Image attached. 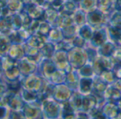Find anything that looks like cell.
Listing matches in <instances>:
<instances>
[{"label":"cell","mask_w":121,"mask_h":119,"mask_svg":"<svg viewBox=\"0 0 121 119\" xmlns=\"http://www.w3.org/2000/svg\"><path fill=\"white\" fill-rule=\"evenodd\" d=\"M61 119H76V111L70 104L69 101L61 104Z\"/></svg>","instance_id":"cell-24"},{"label":"cell","mask_w":121,"mask_h":119,"mask_svg":"<svg viewBox=\"0 0 121 119\" xmlns=\"http://www.w3.org/2000/svg\"><path fill=\"white\" fill-rule=\"evenodd\" d=\"M73 91L65 83L55 85L52 94V98L60 104L69 100Z\"/></svg>","instance_id":"cell-7"},{"label":"cell","mask_w":121,"mask_h":119,"mask_svg":"<svg viewBox=\"0 0 121 119\" xmlns=\"http://www.w3.org/2000/svg\"><path fill=\"white\" fill-rule=\"evenodd\" d=\"M41 104H26L24 103L22 108V112L25 119H43Z\"/></svg>","instance_id":"cell-12"},{"label":"cell","mask_w":121,"mask_h":119,"mask_svg":"<svg viewBox=\"0 0 121 119\" xmlns=\"http://www.w3.org/2000/svg\"><path fill=\"white\" fill-rule=\"evenodd\" d=\"M113 86H114L116 89H118L121 92V79H117L113 84H111Z\"/></svg>","instance_id":"cell-50"},{"label":"cell","mask_w":121,"mask_h":119,"mask_svg":"<svg viewBox=\"0 0 121 119\" xmlns=\"http://www.w3.org/2000/svg\"><path fill=\"white\" fill-rule=\"evenodd\" d=\"M11 60L17 62L25 56V50L23 43L22 44H11L8 53L6 55Z\"/></svg>","instance_id":"cell-15"},{"label":"cell","mask_w":121,"mask_h":119,"mask_svg":"<svg viewBox=\"0 0 121 119\" xmlns=\"http://www.w3.org/2000/svg\"><path fill=\"white\" fill-rule=\"evenodd\" d=\"M108 25L121 28V11L114 9L109 14Z\"/></svg>","instance_id":"cell-34"},{"label":"cell","mask_w":121,"mask_h":119,"mask_svg":"<svg viewBox=\"0 0 121 119\" xmlns=\"http://www.w3.org/2000/svg\"><path fill=\"white\" fill-rule=\"evenodd\" d=\"M83 94H82L78 90L73 91L72 94L69 100L70 104L75 110V111H81L82 106V100H83Z\"/></svg>","instance_id":"cell-25"},{"label":"cell","mask_w":121,"mask_h":119,"mask_svg":"<svg viewBox=\"0 0 121 119\" xmlns=\"http://www.w3.org/2000/svg\"><path fill=\"white\" fill-rule=\"evenodd\" d=\"M108 84L103 80L100 76L94 75L93 77V87L91 94H93L99 100V106H101L105 101L104 99V93Z\"/></svg>","instance_id":"cell-8"},{"label":"cell","mask_w":121,"mask_h":119,"mask_svg":"<svg viewBox=\"0 0 121 119\" xmlns=\"http://www.w3.org/2000/svg\"><path fill=\"white\" fill-rule=\"evenodd\" d=\"M79 8L87 13L96 8V0H81Z\"/></svg>","instance_id":"cell-38"},{"label":"cell","mask_w":121,"mask_h":119,"mask_svg":"<svg viewBox=\"0 0 121 119\" xmlns=\"http://www.w3.org/2000/svg\"><path fill=\"white\" fill-rule=\"evenodd\" d=\"M47 39L48 41L52 42L55 44L62 41L64 40L62 29L59 27H52L47 35Z\"/></svg>","instance_id":"cell-26"},{"label":"cell","mask_w":121,"mask_h":119,"mask_svg":"<svg viewBox=\"0 0 121 119\" xmlns=\"http://www.w3.org/2000/svg\"><path fill=\"white\" fill-rule=\"evenodd\" d=\"M108 40V36L106 27L94 29L91 38L89 42V45L97 49L99 46L103 45Z\"/></svg>","instance_id":"cell-10"},{"label":"cell","mask_w":121,"mask_h":119,"mask_svg":"<svg viewBox=\"0 0 121 119\" xmlns=\"http://www.w3.org/2000/svg\"><path fill=\"white\" fill-rule=\"evenodd\" d=\"M11 43L9 38L8 35L0 33V56H6L8 53L9 49Z\"/></svg>","instance_id":"cell-31"},{"label":"cell","mask_w":121,"mask_h":119,"mask_svg":"<svg viewBox=\"0 0 121 119\" xmlns=\"http://www.w3.org/2000/svg\"><path fill=\"white\" fill-rule=\"evenodd\" d=\"M95 75H100L105 70H111L113 69L115 62L111 57L98 56L91 63Z\"/></svg>","instance_id":"cell-6"},{"label":"cell","mask_w":121,"mask_h":119,"mask_svg":"<svg viewBox=\"0 0 121 119\" xmlns=\"http://www.w3.org/2000/svg\"><path fill=\"white\" fill-rule=\"evenodd\" d=\"M47 41H48L47 37L41 35L38 33H34L28 37V38L26 40L25 43L28 46L40 49Z\"/></svg>","instance_id":"cell-17"},{"label":"cell","mask_w":121,"mask_h":119,"mask_svg":"<svg viewBox=\"0 0 121 119\" xmlns=\"http://www.w3.org/2000/svg\"><path fill=\"white\" fill-rule=\"evenodd\" d=\"M97 106H99V100L96 98V97L94 96L93 94H89L83 96L81 111L89 112L90 110H91Z\"/></svg>","instance_id":"cell-18"},{"label":"cell","mask_w":121,"mask_h":119,"mask_svg":"<svg viewBox=\"0 0 121 119\" xmlns=\"http://www.w3.org/2000/svg\"><path fill=\"white\" fill-rule=\"evenodd\" d=\"M78 26L77 25L72 24L70 26L62 28V32L65 40H72L78 34Z\"/></svg>","instance_id":"cell-30"},{"label":"cell","mask_w":121,"mask_h":119,"mask_svg":"<svg viewBox=\"0 0 121 119\" xmlns=\"http://www.w3.org/2000/svg\"><path fill=\"white\" fill-rule=\"evenodd\" d=\"M66 78V72L62 70H56L49 77L48 81L53 85L64 84Z\"/></svg>","instance_id":"cell-27"},{"label":"cell","mask_w":121,"mask_h":119,"mask_svg":"<svg viewBox=\"0 0 121 119\" xmlns=\"http://www.w3.org/2000/svg\"><path fill=\"white\" fill-rule=\"evenodd\" d=\"M51 28H52V26L50 25V23H49L48 22H47L44 20H40L37 32L35 33H38V34H40L41 35L47 37V35L49 33Z\"/></svg>","instance_id":"cell-40"},{"label":"cell","mask_w":121,"mask_h":119,"mask_svg":"<svg viewBox=\"0 0 121 119\" xmlns=\"http://www.w3.org/2000/svg\"><path fill=\"white\" fill-rule=\"evenodd\" d=\"M112 70L116 79H121V63H115Z\"/></svg>","instance_id":"cell-47"},{"label":"cell","mask_w":121,"mask_h":119,"mask_svg":"<svg viewBox=\"0 0 121 119\" xmlns=\"http://www.w3.org/2000/svg\"><path fill=\"white\" fill-rule=\"evenodd\" d=\"M72 1H74V2H76V3H77L78 4H79V2L81 1V0H72Z\"/></svg>","instance_id":"cell-53"},{"label":"cell","mask_w":121,"mask_h":119,"mask_svg":"<svg viewBox=\"0 0 121 119\" xmlns=\"http://www.w3.org/2000/svg\"><path fill=\"white\" fill-rule=\"evenodd\" d=\"M108 16L96 8L86 13V23L94 30L106 27L108 23Z\"/></svg>","instance_id":"cell-2"},{"label":"cell","mask_w":121,"mask_h":119,"mask_svg":"<svg viewBox=\"0 0 121 119\" xmlns=\"http://www.w3.org/2000/svg\"><path fill=\"white\" fill-rule=\"evenodd\" d=\"M7 119H25L24 115L22 112V111H14L9 109V112L7 116Z\"/></svg>","instance_id":"cell-45"},{"label":"cell","mask_w":121,"mask_h":119,"mask_svg":"<svg viewBox=\"0 0 121 119\" xmlns=\"http://www.w3.org/2000/svg\"><path fill=\"white\" fill-rule=\"evenodd\" d=\"M93 87V77H81L78 91L83 95L91 93Z\"/></svg>","instance_id":"cell-21"},{"label":"cell","mask_w":121,"mask_h":119,"mask_svg":"<svg viewBox=\"0 0 121 119\" xmlns=\"http://www.w3.org/2000/svg\"><path fill=\"white\" fill-rule=\"evenodd\" d=\"M78 73L81 77H93L95 74L92 67V64L87 62L77 70Z\"/></svg>","instance_id":"cell-36"},{"label":"cell","mask_w":121,"mask_h":119,"mask_svg":"<svg viewBox=\"0 0 121 119\" xmlns=\"http://www.w3.org/2000/svg\"><path fill=\"white\" fill-rule=\"evenodd\" d=\"M51 60L57 70L65 71L67 73L73 69L69 63L68 53L66 50H56L52 56Z\"/></svg>","instance_id":"cell-5"},{"label":"cell","mask_w":121,"mask_h":119,"mask_svg":"<svg viewBox=\"0 0 121 119\" xmlns=\"http://www.w3.org/2000/svg\"><path fill=\"white\" fill-rule=\"evenodd\" d=\"M9 22L12 30H18L22 28V20L20 14H11L9 16Z\"/></svg>","instance_id":"cell-39"},{"label":"cell","mask_w":121,"mask_h":119,"mask_svg":"<svg viewBox=\"0 0 121 119\" xmlns=\"http://www.w3.org/2000/svg\"><path fill=\"white\" fill-rule=\"evenodd\" d=\"M68 53V60L71 67L74 70H79L88 62L86 53L84 48L73 47Z\"/></svg>","instance_id":"cell-3"},{"label":"cell","mask_w":121,"mask_h":119,"mask_svg":"<svg viewBox=\"0 0 121 119\" xmlns=\"http://www.w3.org/2000/svg\"><path fill=\"white\" fill-rule=\"evenodd\" d=\"M40 108L43 119H59L61 115V104L52 97L46 98L41 101Z\"/></svg>","instance_id":"cell-1"},{"label":"cell","mask_w":121,"mask_h":119,"mask_svg":"<svg viewBox=\"0 0 121 119\" xmlns=\"http://www.w3.org/2000/svg\"><path fill=\"white\" fill-rule=\"evenodd\" d=\"M94 32V29L87 23L79 26L78 28V35L84 38L88 43L91 38L92 34Z\"/></svg>","instance_id":"cell-33"},{"label":"cell","mask_w":121,"mask_h":119,"mask_svg":"<svg viewBox=\"0 0 121 119\" xmlns=\"http://www.w3.org/2000/svg\"><path fill=\"white\" fill-rule=\"evenodd\" d=\"M55 50L56 48L55 43L50 41H47L44 44V45L40 49V52L43 58L46 59H51Z\"/></svg>","instance_id":"cell-29"},{"label":"cell","mask_w":121,"mask_h":119,"mask_svg":"<svg viewBox=\"0 0 121 119\" xmlns=\"http://www.w3.org/2000/svg\"><path fill=\"white\" fill-rule=\"evenodd\" d=\"M21 75L20 74L19 70L16 65L12 67L11 68L3 72L2 73V77L4 81L6 82H12V81H16L18 79H20Z\"/></svg>","instance_id":"cell-23"},{"label":"cell","mask_w":121,"mask_h":119,"mask_svg":"<svg viewBox=\"0 0 121 119\" xmlns=\"http://www.w3.org/2000/svg\"><path fill=\"white\" fill-rule=\"evenodd\" d=\"M24 12H26V14L32 19L39 20L42 19V17L44 13V11H43L40 7H37L33 5L32 6H29V8H28V9Z\"/></svg>","instance_id":"cell-35"},{"label":"cell","mask_w":121,"mask_h":119,"mask_svg":"<svg viewBox=\"0 0 121 119\" xmlns=\"http://www.w3.org/2000/svg\"><path fill=\"white\" fill-rule=\"evenodd\" d=\"M101 110L106 116V119H116L120 109L116 102L105 101L101 106Z\"/></svg>","instance_id":"cell-13"},{"label":"cell","mask_w":121,"mask_h":119,"mask_svg":"<svg viewBox=\"0 0 121 119\" xmlns=\"http://www.w3.org/2000/svg\"><path fill=\"white\" fill-rule=\"evenodd\" d=\"M99 76H100L101 78L103 80H104L108 85L113 84L117 79L112 70H105Z\"/></svg>","instance_id":"cell-41"},{"label":"cell","mask_w":121,"mask_h":119,"mask_svg":"<svg viewBox=\"0 0 121 119\" xmlns=\"http://www.w3.org/2000/svg\"><path fill=\"white\" fill-rule=\"evenodd\" d=\"M58 15H59V11H57V10H55L54 9H48V10L44 11L43 16L41 20H44V21L48 22L49 23H50L51 26H52L53 23H55V21H56Z\"/></svg>","instance_id":"cell-37"},{"label":"cell","mask_w":121,"mask_h":119,"mask_svg":"<svg viewBox=\"0 0 121 119\" xmlns=\"http://www.w3.org/2000/svg\"><path fill=\"white\" fill-rule=\"evenodd\" d=\"M116 119H121V111L120 110V111L118 112V114L116 117Z\"/></svg>","instance_id":"cell-52"},{"label":"cell","mask_w":121,"mask_h":119,"mask_svg":"<svg viewBox=\"0 0 121 119\" xmlns=\"http://www.w3.org/2000/svg\"><path fill=\"white\" fill-rule=\"evenodd\" d=\"M113 1L114 0H96V8L109 15L114 10Z\"/></svg>","instance_id":"cell-28"},{"label":"cell","mask_w":121,"mask_h":119,"mask_svg":"<svg viewBox=\"0 0 121 119\" xmlns=\"http://www.w3.org/2000/svg\"><path fill=\"white\" fill-rule=\"evenodd\" d=\"M117 104H118V107H119L120 110L121 111V98L120 99V100L117 102Z\"/></svg>","instance_id":"cell-51"},{"label":"cell","mask_w":121,"mask_h":119,"mask_svg":"<svg viewBox=\"0 0 121 119\" xmlns=\"http://www.w3.org/2000/svg\"><path fill=\"white\" fill-rule=\"evenodd\" d=\"M118 46H121V42H120V43H119V45H118Z\"/></svg>","instance_id":"cell-55"},{"label":"cell","mask_w":121,"mask_h":119,"mask_svg":"<svg viewBox=\"0 0 121 119\" xmlns=\"http://www.w3.org/2000/svg\"><path fill=\"white\" fill-rule=\"evenodd\" d=\"M86 53V55H87V59H88V62L89 63H92L96 58L99 56L98 52H97V49L91 46L90 45L88 44V45L84 48Z\"/></svg>","instance_id":"cell-42"},{"label":"cell","mask_w":121,"mask_h":119,"mask_svg":"<svg viewBox=\"0 0 121 119\" xmlns=\"http://www.w3.org/2000/svg\"><path fill=\"white\" fill-rule=\"evenodd\" d=\"M60 1H61L62 2H65V1H66L67 0H60Z\"/></svg>","instance_id":"cell-54"},{"label":"cell","mask_w":121,"mask_h":119,"mask_svg":"<svg viewBox=\"0 0 121 119\" xmlns=\"http://www.w3.org/2000/svg\"><path fill=\"white\" fill-rule=\"evenodd\" d=\"M72 43L74 47L81 48H85L89 44L87 41H86L84 38H82L78 34L72 40Z\"/></svg>","instance_id":"cell-44"},{"label":"cell","mask_w":121,"mask_h":119,"mask_svg":"<svg viewBox=\"0 0 121 119\" xmlns=\"http://www.w3.org/2000/svg\"><path fill=\"white\" fill-rule=\"evenodd\" d=\"M19 94L22 100L26 104H41V101L39 99L38 93L37 92L21 88Z\"/></svg>","instance_id":"cell-16"},{"label":"cell","mask_w":121,"mask_h":119,"mask_svg":"<svg viewBox=\"0 0 121 119\" xmlns=\"http://www.w3.org/2000/svg\"><path fill=\"white\" fill-rule=\"evenodd\" d=\"M9 112V109L6 105L0 104V119H7Z\"/></svg>","instance_id":"cell-48"},{"label":"cell","mask_w":121,"mask_h":119,"mask_svg":"<svg viewBox=\"0 0 121 119\" xmlns=\"http://www.w3.org/2000/svg\"><path fill=\"white\" fill-rule=\"evenodd\" d=\"M57 70L55 65L51 59L43 58L38 64L37 73L43 78L48 80L50 75Z\"/></svg>","instance_id":"cell-11"},{"label":"cell","mask_w":121,"mask_h":119,"mask_svg":"<svg viewBox=\"0 0 121 119\" xmlns=\"http://www.w3.org/2000/svg\"><path fill=\"white\" fill-rule=\"evenodd\" d=\"M81 77L77 70L72 69L69 72L66 73L65 84L67 85L72 91H77L79 88V84Z\"/></svg>","instance_id":"cell-14"},{"label":"cell","mask_w":121,"mask_h":119,"mask_svg":"<svg viewBox=\"0 0 121 119\" xmlns=\"http://www.w3.org/2000/svg\"><path fill=\"white\" fill-rule=\"evenodd\" d=\"M121 98V92L112 84H109L104 93L105 101H109L117 103Z\"/></svg>","instance_id":"cell-19"},{"label":"cell","mask_w":121,"mask_h":119,"mask_svg":"<svg viewBox=\"0 0 121 119\" xmlns=\"http://www.w3.org/2000/svg\"><path fill=\"white\" fill-rule=\"evenodd\" d=\"M17 67L21 75L23 77L37 72L38 65L35 63L27 56H24L23 58L17 61Z\"/></svg>","instance_id":"cell-9"},{"label":"cell","mask_w":121,"mask_h":119,"mask_svg":"<svg viewBox=\"0 0 121 119\" xmlns=\"http://www.w3.org/2000/svg\"><path fill=\"white\" fill-rule=\"evenodd\" d=\"M44 80L45 79L37 72L28 75L27 76H21L20 78L21 88L37 92L41 89Z\"/></svg>","instance_id":"cell-4"},{"label":"cell","mask_w":121,"mask_h":119,"mask_svg":"<svg viewBox=\"0 0 121 119\" xmlns=\"http://www.w3.org/2000/svg\"><path fill=\"white\" fill-rule=\"evenodd\" d=\"M111 57L115 63H121V46L116 47Z\"/></svg>","instance_id":"cell-46"},{"label":"cell","mask_w":121,"mask_h":119,"mask_svg":"<svg viewBox=\"0 0 121 119\" xmlns=\"http://www.w3.org/2000/svg\"><path fill=\"white\" fill-rule=\"evenodd\" d=\"M106 30L108 33V40L113 42L118 46L121 40V28L118 26H107Z\"/></svg>","instance_id":"cell-22"},{"label":"cell","mask_w":121,"mask_h":119,"mask_svg":"<svg viewBox=\"0 0 121 119\" xmlns=\"http://www.w3.org/2000/svg\"><path fill=\"white\" fill-rule=\"evenodd\" d=\"M76 119H90L88 112L78 111L76 112Z\"/></svg>","instance_id":"cell-49"},{"label":"cell","mask_w":121,"mask_h":119,"mask_svg":"<svg viewBox=\"0 0 121 119\" xmlns=\"http://www.w3.org/2000/svg\"><path fill=\"white\" fill-rule=\"evenodd\" d=\"M90 119H106L101 106H97L88 112Z\"/></svg>","instance_id":"cell-43"},{"label":"cell","mask_w":121,"mask_h":119,"mask_svg":"<svg viewBox=\"0 0 121 119\" xmlns=\"http://www.w3.org/2000/svg\"><path fill=\"white\" fill-rule=\"evenodd\" d=\"M72 18L74 23L78 27L86 23V13L79 8L72 14Z\"/></svg>","instance_id":"cell-32"},{"label":"cell","mask_w":121,"mask_h":119,"mask_svg":"<svg viewBox=\"0 0 121 119\" xmlns=\"http://www.w3.org/2000/svg\"><path fill=\"white\" fill-rule=\"evenodd\" d=\"M116 47V44H115L111 40H108L106 43H104L103 45L97 48V52L99 56L109 57L112 56Z\"/></svg>","instance_id":"cell-20"}]
</instances>
